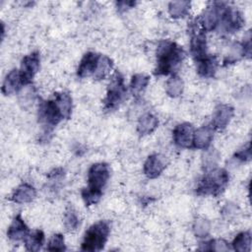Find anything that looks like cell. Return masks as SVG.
<instances>
[{
  "label": "cell",
  "mask_w": 252,
  "mask_h": 252,
  "mask_svg": "<svg viewBox=\"0 0 252 252\" xmlns=\"http://www.w3.org/2000/svg\"><path fill=\"white\" fill-rule=\"evenodd\" d=\"M185 52L181 46L170 40H162L158 43L157 49V67L155 74L165 76L183 61Z\"/></svg>",
  "instance_id": "cell-1"
},
{
  "label": "cell",
  "mask_w": 252,
  "mask_h": 252,
  "mask_svg": "<svg viewBox=\"0 0 252 252\" xmlns=\"http://www.w3.org/2000/svg\"><path fill=\"white\" fill-rule=\"evenodd\" d=\"M228 173L222 168H213L199 181L196 193L202 196H217L228 183Z\"/></svg>",
  "instance_id": "cell-2"
},
{
  "label": "cell",
  "mask_w": 252,
  "mask_h": 252,
  "mask_svg": "<svg viewBox=\"0 0 252 252\" xmlns=\"http://www.w3.org/2000/svg\"><path fill=\"white\" fill-rule=\"evenodd\" d=\"M110 232L109 225L104 220L92 224L86 231L81 249L84 251H99L105 245Z\"/></svg>",
  "instance_id": "cell-3"
},
{
  "label": "cell",
  "mask_w": 252,
  "mask_h": 252,
  "mask_svg": "<svg viewBox=\"0 0 252 252\" xmlns=\"http://www.w3.org/2000/svg\"><path fill=\"white\" fill-rule=\"evenodd\" d=\"M126 86L124 84V78L119 73L116 72L112 75L110 83L107 88L106 96L103 100L104 108L106 110L115 109L124 99L126 94Z\"/></svg>",
  "instance_id": "cell-4"
},
{
  "label": "cell",
  "mask_w": 252,
  "mask_h": 252,
  "mask_svg": "<svg viewBox=\"0 0 252 252\" xmlns=\"http://www.w3.org/2000/svg\"><path fill=\"white\" fill-rule=\"evenodd\" d=\"M63 118V115L55 101L48 99L41 101L38 106V121L47 129L55 127Z\"/></svg>",
  "instance_id": "cell-5"
},
{
  "label": "cell",
  "mask_w": 252,
  "mask_h": 252,
  "mask_svg": "<svg viewBox=\"0 0 252 252\" xmlns=\"http://www.w3.org/2000/svg\"><path fill=\"white\" fill-rule=\"evenodd\" d=\"M110 177L109 166L105 162L94 163L88 171L87 188L102 193V189L106 185Z\"/></svg>",
  "instance_id": "cell-6"
},
{
  "label": "cell",
  "mask_w": 252,
  "mask_h": 252,
  "mask_svg": "<svg viewBox=\"0 0 252 252\" xmlns=\"http://www.w3.org/2000/svg\"><path fill=\"white\" fill-rule=\"evenodd\" d=\"M39 53L37 51L32 52L29 55H26L22 59L21 67H20V77L22 81V85L28 86L31 85L32 79L34 78L35 74L39 70Z\"/></svg>",
  "instance_id": "cell-7"
},
{
  "label": "cell",
  "mask_w": 252,
  "mask_h": 252,
  "mask_svg": "<svg viewBox=\"0 0 252 252\" xmlns=\"http://www.w3.org/2000/svg\"><path fill=\"white\" fill-rule=\"evenodd\" d=\"M190 52L196 62L208 55L207 38L203 29H198L196 27L193 28L190 38Z\"/></svg>",
  "instance_id": "cell-8"
},
{
  "label": "cell",
  "mask_w": 252,
  "mask_h": 252,
  "mask_svg": "<svg viewBox=\"0 0 252 252\" xmlns=\"http://www.w3.org/2000/svg\"><path fill=\"white\" fill-rule=\"evenodd\" d=\"M195 128L189 122H183L175 126L172 132L173 142L179 148H191L193 143Z\"/></svg>",
  "instance_id": "cell-9"
},
{
  "label": "cell",
  "mask_w": 252,
  "mask_h": 252,
  "mask_svg": "<svg viewBox=\"0 0 252 252\" xmlns=\"http://www.w3.org/2000/svg\"><path fill=\"white\" fill-rule=\"evenodd\" d=\"M168 159L161 154L151 155L144 163V173L149 178H156L165 169Z\"/></svg>",
  "instance_id": "cell-10"
},
{
  "label": "cell",
  "mask_w": 252,
  "mask_h": 252,
  "mask_svg": "<svg viewBox=\"0 0 252 252\" xmlns=\"http://www.w3.org/2000/svg\"><path fill=\"white\" fill-rule=\"evenodd\" d=\"M220 6L219 3H214L204 11L199 20V25L202 27L204 32H212L220 25V14L222 11Z\"/></svg>",
  "instance_id": "cell-11"
},
{
  "label": "cell",
  "mask_w": 252,
  "mask_h": 252,
  "mask_svg": "<svg viewBox=\"0 0 252 252\" xmlns=\"http://www.w3.org/2000/svg\"><path fill=\"white\" fill-rule=\"evenodd\" d=\"M220 24L222 25L227 32H234L242 27L243 19L237 10L229 7L222 8Z\"/></svg>",
  "instance_id": "cell-12"
},
{
  "label": "cell",
  "mask_w": 252,
  "mask_h": 252,
  "mask_svg": "<svg viewBox=\"0 0 252 252\" xmlns=\"http://www.w3.org/2000/svg\"><path fill=\"white\" fill-rule=\"evenodd\" d=\"M234 114L233 107L229 104H220L215 108L213 119H212V126L214 129L222 130L224 129L232 119Z\"/></svg>",
  "instance_id": "cell-13"
},
{
  "label": "cell",
  "mask_w": 252,
  "mask_h": 252,
  "mask_svg": "<svg viewBox=\"0 0 252 252\" xmlns=\"http://www.w3.org/2000/svg\"><path fill=\"white\" fill-rule=\"evenodd\" d=\"M100 54H97L95 52H87L81 59L78 69H77V75L80 78H88V77H94V72L97 67V63L99 60Z\"/></svg>",
  "instance_id": "cell-14"
},
{
  "label": "cell",
  "mask_w": 252,
  "mask_h": 252,
  "mask_svg": "<svg viewBox=\"0 0 252 252\" xmlns=\"http://www.w3.org/2000/svg\"><path fill=\"white\" fill-rule=\"evenodd\" d=\"M214 131L212 125H204L196 129L194 132L192 147L199 150H207L213 140Z\"/></svg>",
  "instance_id": "cell-15"
},
{
  "label": "cell",
  "mask_w": 252,
  "mask_h": 252,
  "mask_svg": "<svg viewBox=\"0 0 252 252\" xmlns=\"http://www.w3.org/2000/svg\"><path fill=\"white\" fill-rule=\"evenodd\" d=\"M30 230L25 222V220L22 218L21 214H18L10 223L8 229H7V236L9 239L13 241H19L24 240L26 236L29 234Z\"/></svg>",
  "instance_id": "cell-16"
},
{
  "label": "cell",
  "mask_w": 252,
  "mask_h": 252,
  "mask_svg": "<svg viewBox=\"0 0 252 252\" xmlns=\"http://www.w3.org/2000/svg\"><path fill=\"white\" fill-rule=\"evenodd\" d=\"M36 196V191L33 186L29 183H22L12 194V201L16 204L31 203Z\"/></svg>",
  "instance_id": "cell-17"
},
{
  "label": "cell",
  "mask_w": 252,
  "mask_h": 252,
  "mask_svg": "<svg viewBox=\"0 0 252 252\" xmlns=\"http://www.w3.org/2000/svg\"><path fill=\"white\" fill-rule=\"evenodd\" d=\"M21 87H23V85L20 77V72L18 69H13L6 75L2 84L1 91L3 94L9 95L18 92Z\"/></svg>",
  "instance_id": "cell-18"
},
{
  "label": "cell",
  "mask_w": 252,
  "mask_h": 252,
  "mask_svg": "<svg viewBox=\"0 0 252 252\" xmlns=\"http://www.w3.org/2000/svg\"><path fill=\"white\" fill-rule=\"evenodd\" d=\"M218 59L216 56L207 55L197 61V72L203 78H212L218 69Z\"/></svg>",
  "instance_id": "cell-19"
},
{
  "label": "cell",
  "mask_w": 252,
  "mask_h": 252,
  "mask_svg": "<svg viewBox=\"0 0 252 252\" xmlns=\"http://www.w3.org/2000/svg\"><path fill=\"white\" fill-rule=\"evenodd\" d=\"M158 120L156 115L153 113H145L143 114L139 119L137 123V132L142 135H150L152 134L158 127Z\"/></svg>",
  "instance_id": "cell-20"
},
{
  "label": "cell",
  "mask_w": 252,
  "mask_h": 252,
  "mask_svg": "<svg viewBox=\"0 0 252 252\" xmlns=\"http://www.w3.org/2000/svg\"><path fill=\"white\" fill-rule=\"evenodd\" d=\"M24 242L27 250L38 251L44 243V233L39 229H35L32 232H29V234L24 239Z\"/></svg>",
  "instance_id": "cell-21"
},
{
  "label": "cell",
  "mask_w": 252,
  "mask_h": 252,
  "mask_svg": "<svg viewBox=\"0 0 252 252\" xmlns=\"http://www.w3.org/2000/svg\"><path fill=\"white\" fill-rule=\"evenodd\" d=\"M64 119H69L72 113V97L68 93H58L54 97Z\"/></svg>",
  "instance_id": "cell-22"
},
{
  "label": "cell",
  "mask_w": 252,
  "mask_h": 252,
  "mask_svg": "<svg viewBox=\"0 0 252 252\" xmlns=\"http://www.w3.org/2000/svg\"><path fill=\"white\" fill-rule=\"evenodd\" d=\"M190 10L189 1H172L168 4V14L173 19H181L188 15Z\"/></svg>",
  "instance_id": "cell-23"
},
{
  "label": "cell",
  "mask_w": 252,
  "mask_h": 252,
  "mask_svg": "<svg viewBox=\"0 0 252 252\" xmlns=\"http://www.w3.org/2000/svg\"><path fill=\"white\" fill-rule=\"evenodd\" d=\"M113 69V62L112 60L105 56V55H100L98 63H97V67L96 70L94 72V78L95 80H102L105 79L106 77H108L111 73Z\"/></svg>",
  "instance_id": "cell-24"
},
{
  "label": "cell",
  "mask_w": 252,
  "mask_h": 252,
  "mask_svg": "<svg viewBox=\"0 0 252 252\" xmlns=\"http://www.w3.org/2000/svg\"><path fill=\"white\" fill-rule=\"evenodd\" d=\"M184 83L177 75H172L165 83V92L170 97H178L183 93Z\"/></svg>",
  "instance_id": "cell-25"
},
{
  "label": "cell",
  "mask_w": 252,
  "mask_h": 252,
  "mask_svg": "<svg viewBox=\"0 0 252 252\" xmlns=\"http://www.w3.org/2000/svg\"><path fill=\"white\" fill-rule=\"evenodd\" d=\"M232 249L238 252L250 251L251 248V233L250 231H242L238 233L231 243Z\"/></svg>",
  "instance_id": "cell-26"
},
{
  "label": "cell",
  "mask_w": 252,
  "mask_h": 252,
  "mask_svg": "<svg viewBox=\"0 0 252 252\" xmlns=\"http://www.w3.org/2000/svg\"><path fill=\"white\" fill-rule=\"evenodd\" d=\"M149 82L150 78L146 74H135L130 82V90L132 94L135 96L141 94L147 88Z\"/></svg>",
  "instance_id": "cell-27"
},
{
  "label": "cell",
  "mask_w": 252,
  "mask_h": 252,
  "mask_svg": "<svg viewBox=\"0 0 252 252\" xmlns=\"http://www.w3.org/2000/svg\"><path fill=\"white\" fill-rule=\"evenodd\" d=\"M211 222L209 220L205 219V218H198L194 220L193 222V232L197 237L200 238H205L207 236H209L210 232H211Z\"/></svg>",
  "instance_id": "cell-28"
},
{
  "label": "cell",
  "mask_w": 252,
  "mask_h": 252,
  "mask_svg": "<svg viewBox=\"0 0 252 252\" xmlns=\"http://www.w3.org/2000/svg\"><path fill=\"white\" fill-rule=\"evenodd\" d=\"M204 244V248H201L202 250H210V251H228L229 245L228 243L223 239H211Z\"/></svg>",
  "instance_id": "cell-29"
},
{
  "label": "cell",
  "mask_w": 252,
  "mask_h": 252,
  "mask_svg": "<svg viewBox=\"0 0 252 252\" xmlns=\"http://www.w3.org/2000/svg\"><path fill=\"white\" fill-rule=\"evenodd\" d=\"M46 249L48 251H56V252L64 251L66 247H65V241H64L63 235L60 233L53 234L47 242Z\"/></svg>",
  "instance_id": "cell-30"
},
{
  "label": "cell",
  "mask_w": 252,
  "mask_h": 252,
  "mask_svg": "<svg viewBox=\"0 0 252 252\" xmlns=\"http://www.w3.org/2000/svg\"><path fill=\"white\" fill-rule=\"evenodd\" d=\"M63 220H64V225L67 230L72 231V230L77 229V227L79 226V218H78L76 212L72 208L67 209V211L65 212Z\"/></svg>",
  "instance_id": "cell-31"
},
{
  "label": "cell",
  "mask_w": 252,
  "mask_h": 252,
  "mask_svg": "<svg viewBox=\"0 0 252 252\" xmlns=\"http://www.w3.org/2000/svg\"><path fill=\"white\" fill-rule=\"evenodd\" d=\"M101 195H102V193L91 190L87 187L82 190V198L87 206H92V205L96 204L99 201Z\"/></svg>",
  "instance_id": "cell-32"
},
{
  "label": "cell",
  "mask_w": 252,
  "mask_h": 252,
  "mask_svg": "<svg viewBox=\"0 0 252 252\" xmlns=\"http://www.w3.org/2000/svg\"><path fill=\"white\" fill-rule=\"evenodd\" d=\"M35 96L34 89L32 88L30 85L24 86V89H22L20 93V102L24 103V105H28L32 103Z\"/></svg>",
  "instance_id": "cell-33"
},
{
  "label": "cell",
  "mask_w": 252,
  "mask_h": 252,
  "mask_svg": "<svg viewBox=\"0 0 252 252\" xmlns=\"http://www.w3.org/2000/svg\"><path fill=\"white\" fill-rule=\"evenodd\" d=\"M235 157L237 159L246 161L249 160L251 158V148H250V143H248L246 145V147H244L243 149H241L239 152H237L235 154Z\"/></svg>",
  "instance_id": "cell-34"
},
{
  "label": "cell",
  "mask_w": 252,
  "mask_h": 252,
  "mask_svg": "<svg viewBox=\"0 0 252 252\" xmlns=\"http://www.w3.org/2000/svg\"><path fill=\"white\" fill-rule=\"evenodd\" d=\"M237 212V208L233 204H226L223 208L222 214L226 217H232Z\"/></svg>",
  "instance_id": "cell-35"
},
{
  "label": "cell",
  "mask_w": 252,
  "mask_h": 252,
  "mask_svg": "<svg viewBox=\"0 0 252 252\" xmlns=\"http://www.w3.org/2000/svg\"><path fill=\"white\" fill-rule=\"evenodd\" d=\"M117 5V9L118 11L120 12H123V11H126L130 8H132L133 6H135V2H130V1H119L116 3Z\"/></svg>",
  "instance_id": "cell-36"
}]
</instances>
